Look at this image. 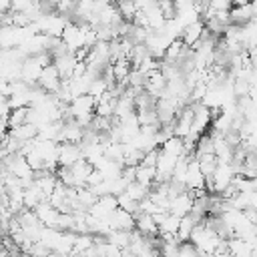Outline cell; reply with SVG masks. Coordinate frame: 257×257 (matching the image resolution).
<instances>
[{"mask_svg":"<svg viewBox=\"0 0 257 257\" xmlns=\"http://www.w3.org/2000/svg\"><path fill=\"white\" fill-rule=\"evenodd\" d=\"M94 106H96V100H94L92 96L84 94V96L74 98V100L68 104V114H70L74 120L92 118V116H94Z\"/></svg>","mask_w":257,"mask_h":257,"instance_id":"1","label":"cell"},{"mask_svg":"<svg viewBox=\"0 0 257 257\" xmlns=\"http://www.w3.org/2000/svg\"><path fill=\"white\" fill-rule=\"evenodd\" d=\"M84 157H82L80 145H70V143L58 145V169H72Z\"/></svg>","mask_w":257,"mask_h":257,"instance_id":"2","label":"cell"},{"mask_svg":"<svg viewBox=\"0 0 257 257\" xmlns=\"http://www.w3.org/2000/svg\"><path fill=\"white\" fill-rule=\"evenodd\" d=\"M237 175H235V171H233V165H217V169H215V173H213V195H221L231 183H233V179H235Z\"/></svg>","mask_w":257,"mask_h":257,"instance_id":"3","label":"cell"},{"mask_svg":"<svg viewBox=\"0 0 257 257\" xmlns=\"http://www.w3.org/2000/svg\"><path fill=\"white\" fill-rule=\"evenodd\" d=\"M38 86H40L42 90H46L48 94H56V92L60 90L62 78H60V74H58V70H56L54 64H50V66H46V68L42 70V74H40V78H38Z\"/></svg>","mask_w":257,"mask_h":257,"instance_id":"4","label":"cell"},{"mask_svg":"<svg viewBox=\"0 0 257 257\" xmlns=\"http://www.w3.org/2000/svg\"><path fill=\"white\" fill-rule=\"evenodd\" d=\"M108 223L112 231H128V233L135 231V215L124 209H114L112 215L108 217Z\"/></svg>","mask_w":257,"mask_h":257,"instance_id":"5","label":"cell"},{"mask_svg":"<svg viewBox=\"0 0 257 257\" xmlns=\"http://www.w3.org/2000/svg\"><path fill=\"white\" fill-rule=\"evenodd\" d=\"M191 211H193V197H191L189 191L187 193H181V195H177L173 199H169V213L171 215H177V217L183 219Z\"/></svg>","mask_w":257,"mask_h":257,"instance_id":"6","label":"cell"},{"mask_svg":"<svg viewBox=\"0 0 257 257\" xmlns=\"http://www.w3.org/2000/svg\"><path fill=\"white\" fill-rule=\"evenodd\" d=\"M42 70H44V68L38 64V60H36L34 56H28V58L22 62V74H20V80L26 82V84H30V86H34V84H38V78H40Z\"/></svg>","mask_w":257,"mask_h":257,"instance_id":"7","label":"cell"},{"mask_svg":"<svg viewBox=\"0 0 257 257\" xmlns=\"http://www.w3.org/2000/svg\"><path fill=\"white\" fill-rule=\"evenodd\" d=\"M135 229H137L143 237H147V239H151V237H159V227H157L153 215L137 213V215H135Z\"/></svg>","mask_w":257,"mask_h":257,"instance_id":"8","label":"cell"},{"mask_svg":"<svg viewBox=\"0 0 257 257\" xmlns=\"http://www.w3.org/2000/svg\"><path fill=\"white\" fill-rule=\"evenodd\" d=\"M34 213H36L38 221L42 223V227H54V229H56V223H58V215H60V211H56L48 201L40 203V205L34 209Z\"/></svg>","mask_w":257,"mask_h":257,"instance_id":"9","label":"cell"},{"mask_svg":"<svg viewBox=\"0 0 257 257\" xmlns=\"http://www.w3.org/2000/svg\"><path fill=\"white\" fill-rule=\"evenodd\" d=\"M203 34H205V22H203V20H197V22L189 24V26L183 30L181 40H183V44H185V46L193 48V46L203 38Z\"/></svg>","mask_w":257,"mask_h":257,"instance_id":"10","label":"cell"},{"mask_svg":"<svg viewBox=\"0 0 257 257\" xmlns=\"http://www.w3.org/2000/svg\"><path fill=\"white\" fill-rule=\"evenodd\" d=\"M253 251H255V249H253L247 241H243V239H239V237L227 239V253H229L231 257H251Z\"/></svg>","mask_w":257,"mask_h":257,"instance_id":"11","label":"cell"},{"mask_svg":"<svg viewBox=\"0 0 257 257\" xmlns=\"http://www.w3.org/2000/svg\"><path fill=\"white\" fill-rule=\"evenodd\" d=\"M8 135H10V137H14V139H16V141H20V143H30V141H34V139H36L38 128H36L34 124L26 122V124H22V126L10 128V131H8Z\"/></svg>","mask_w":257,"mask_h":257,"instance_id":"12","label":"cell"},{"mask_svg":"<svg viewBox=\"0 0 257 257\" xmlns=\"http://www.w3.org/2000/svg\"><path fill=\"white\" fill-rule=\"evenodd\" d=\"M161 151L165 153V155H171V157H183V155H187L185 153V145H183V139H179V137H171L169 141H165L163 143V147H161Z\"/></svg>","mask_w":257,"mask_h":257,"instance_id":"13","label":"cell"},{"mask_svg":"<svg viewBox=\"0 0 257 257\" xmlns=\"http://www.w3.org/2000/svg\"><path fill=\"white\" fill-rule=\"evenodd\" d=\"M197 225L199 223L191 215H187V217L181 219V225H179V231H177V237L181 239V243H189L191 241V235H193V231H195Z\"/></svg>","mask_w":257,"mask_h":257,"instance_id":"14","label":"cell"},{"mask_svg":"<svg viewBox=\"0 0 257 257\" xmlns=\"http://www.w3.org/2000/svg\"><path fill=\"white\" fill-rule=\"evenodd\" d=\"M155 179H157V169L143 167V165L137 167V183H139V185H145V187L151 189V187L155 185Z\"/></svg>","mask_w":257,"mask_h":257,"instance_id":"15","label":"cell"},{"mask_svg":"<svg viewBox=\"0 0 257 257\" xmlns=\"http://www.w3.org/2000/svg\"><path fill=\"white\" fill-rule=\"evenodd\" d=\"M28 112H30V106H24V108H16L10 112L8 116V131L10 128H16V126H22L28 122Z\"/></svg>","mask_w":257,"mask_h":257,"instance_id":"16","label":"cell"},{"mask_svg":"<svg viewBox=\"0 0 257 257\" xmlns=\"http://www.w3.org/2000/svg\"><path fill=\"white\" fill-rule=\"evenodd\" d=\"M197 163H199V169H201V173L205 175V179H207V177H213V173H215V169H217V165H219V161H217L215 155H203V157L197 159Z\"/></svg>","mask_w":257,"mask_h":257,"instance_id":"17","label":"cell"},{"mask_svg":"<svg viewBox=\"0 0 257 257\" xmlns=\"http://www.w3.org/2000/svg\"><path fill=\"white\" fill-rule=\"evenodd\" d=\"M133 201H137V203H141V201H145L149 195H151V189L149 187H145V185H139L137 181L135 183H131L128 187H126V191H124Z\"/></svg>","mask_w":257,"mask_h":257,"instance_id":"18","label":"cell"},{"mask_svg":"<svg viewBox=\"0 0 257 257\" xmlns=\"http://www.w3.org/2000/svg\"><path fill=\"white\" fill-rule=\"evenodd\" d=\"M76 197H78V203L88 211L96 201H98V195L90 189V187H82V189H76Z\"/></svg>","mask_w":257,"mask_h":257,"instance_id":"19","label":"cell"},{"mask_svg":"<svg viewBox=\"0 0 257 257\" xmlns=\"http://www.w3.org/2000/svg\"><path fill=\"white\" fill-rule=\"evenodd\" d=\"M90 247H94V235H78L74 245H72V253L74 255H84Z\"/></svg>","mask_w":257,"mask_h":257,"instance_id":"20","label":"cell"},{"mask_svg":"<svg viewBox=\"0 0 257 257\" xmlns=\"http://www.w3.org/2000/svg\"><path fill=\"white\" fill-rule=\"evenodd\" d=\"M116 8H118L124 22H133V18L137 14V4L135 2H116Z\"/></svg>","mask_w":257,"mask_h":257,"instance_id":"21","label":"cell"},{"mask_svg":"<svg viewBox=\"0 0 257 257\" xmlns=\"http://www.w3.org/2000/svg\"><path fill=\"white\" fill-rule=\"evenodd\" d=\"M116 199H118V209H124V211H128V213H133V215L139 211V203H137V201H133L126 193L118 195Z\"/></svg>","mask_w":257,"mask_h":257,"instance_id":"22","label":"cell"},{"mask_svg":"<svg viewBox=\"0 0 257 257\" xmlns=\"http://www.w3.org/2000/svg\"><path fill=\"white\" fill-rule=\"evenodd\" d=\"M157 6H159V10L163 12L165 20H173V18L177 16V10H175V2H165V0H161V2H157Z\"/></svg>","mask_w":257,"mask_h":257,"instance_id":"23","label":"cell"},{"mask_svg":"<svg viewBox=\"0 0 257 257\" xmlns=\"http://www.w3.org/2000/svg\"><path fill=\"white\" fill-rule=\"evenodd\" d=\"M159 153H161L159 149H153V151L145 153L141 165H143V167H151V169H155V167H157V161H159Z\"/></svg>","mask_w":257,"mask_h":257,"instance_id":"24","label":"cell"},{"mask_svg":"<svg viewBox=\"0 0 257 257\" xmlns=\"http://www.w3.org/2000/svg\"><path fill=\"white\" fill-rule=\"evenodd\" d=\"M177 257H201L199 255V251L191 245V243H183L181 247H179V255Z\"/></svg>","mask_w":257,"mask_h":257,"instance_id":"25","label":"cell"},{"mask_svg":"<svg viewBox=\"0 0 257 257\" xmlns=\"http://www.w3.org/2000/svg\"><path fill=\"white\" fill-rule=\"evenodd\" d=\"M30 6H32V2H28V0H16V2H12L10 12H22V14H24Z\"/></svg>","mask_w":257,"mask_h":257,"instance_id":"26","label":"cell"}]
</instances>
